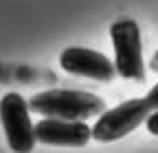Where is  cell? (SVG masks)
<instances>
[{"mask_svg":"<svg viewBox=\"0 0 158 153\" xmlns=\"http://www.w3.org/2000/svg\"><path fill=\"white\" fill-rule=\"evenodd\" d=\"M29 105L40 116L68 120H86L106 112V101L101 96L81 90H46L35 94Z\"/></svg>","mask_w":158,"mask_h":153,"instance_id":"cell-1","label":"cell"},{"mask_svg":"<svg viewBox=\"0 0 158 153\" xmlns=\"http://www.w3.org/2000/svg\"><path fill=\"white\" fill-rule=\"evenodd\" d=\"M110 37L114 46L116 72L127 81H145L143 42L138 24L134 20H118L110 26Z\"/></svg>","mask_w":158,"mask_h":153,"instance_id":"cell-2","label":"cell"},{"mask_svg":"<svg viewBox=\"0 0 158 153\" xmlns=\"http://www.w3.org/2000/svg\"><path fill=\"white\" fill-rule=\"evenodd\" d=\"M149 103L147 99H130L123 101L112 109H106L92 127V138L99 142H114L125 138L136 127H141L149 116Z\"/></svg>","mask_w":158,"mask_h":153,"instance_id":"cell-3","label":"cell"},{"mask_svg":"<svg viewBox=\"0 0 158 153\" xmlns=\"http://www.w3.org/2000/svg\"><path fill=\"white\" fill-rule=\"evenodd\" d=\"M29 101H24L18 92H9L0 101V123H2L7 144L11 151L18 153H27L33 151L37 142V133L35 125L29 116Z\"/></svg>","mask_w":158,"mask_h":153,"instance_id":"cell-4","label":"cell"},{"mask_svg":"<svg viewBox=\"0 0 158 153\" xmlns=\"http://www.w3.org/2000/svg\"><path fill=\"white\" fill-rule=\"evenodd\" d=\"M59 66L68 74L86 76V79L103 81V83H110L118 74L116 64L110 61L103 53H97V50H90V48H84V46H70V48L62 50Z\"/></svg>","mask_w":158,"mask_h":153,"instance_id":"cell-5","label":"cell"},{"mask_svg":"<svg viewBox=\"0 0 158 153\" xmlns=\"http://www.w3.org/2000/svg\"><path fill=\"white\" fill-rule=\"evenodd\" d=\"M37 142L51 147H86L92 138V127L86 120H68V118H42L35 125Z\"/></svg>","mask_w":158,"mask_h":153,"instance_id":"cell-6","label":"cell"},{"mask_svg":"<svg viewBox=\"0 0 158 153\" xmlns=\"http://www.w3.org/2000/svg\"><path fill=\"white\" fill-rule=\"evenodd\" d=\"M145 127L149 133H154V136H158V109H152L149 112V116L145 120Z\"/></svg>","mask_w":158,"mask_h":153,"instance_id":"cell-7","label":"cell"},{"mask_svg":"<svg viewBox=\"0 0 158 153\" xmlns=\"http://www.w3.org/2000/svg\"><path fill=\"white\" fill-rule=\"evenodd\" d=\"M145 99H147V103H149L152 109H158V83L147 92V96H145Z\"/></svg>","mask_w":158,"mask_h":153,"instance_id":"cell-8","label":"cell"},{"mask_svg":"<svg viewBox=\"0 0 158 153\" xmlns=\"http://www.w3.org/2000/svg\"><path fill=\"white\" fill-rule=\"evenodd\" d=\"M149 68L154 70V72H158V50L154 53V57H152V61H149Z\"/></svg>","mask_w":158,"mask_h":153,"instance_id":"cell-9","label":"cell"},{"mask_svg":"<svg viewBox=\"0 0 158 153\" xmlns=\"http://www.w3.org/2000/svg\"><path fill=\"white\" fill-rule=\"evenodd\" d=\"M2 76H5V66L0 64V79H2Z\"/></svg>","mask_w":158,"mask_h":153,"instance_id":"cell-10","label":"cell"}]
</instances>
